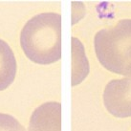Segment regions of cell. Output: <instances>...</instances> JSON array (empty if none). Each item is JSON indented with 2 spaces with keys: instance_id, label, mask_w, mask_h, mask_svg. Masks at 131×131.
<instances>
[{
  "instance_id": "obj_1",
  "label": "cell",
  "mask_w": 131,
  "mask_h": 131,
  "mask_svg": "<svg viewBox=\"0 0 131 131\" xmlns=\"http://www.w3.org/2000/svg\"><path fill=\"white\" fill-rule=\"evenodd\" d=\"M20 44L30 60L41 65L55 63L61 58V15L40 14L26 23L20 34Z\"/></svg>"
},
{
  "instance_id": "obj_2",
  "label": "cell",
  "mask_w": 131,
  "mask_h": 131,
  "mask_svg": "<svg viewBox=\"0 0 131 131\" xmlns=\"http://www.w3.org/2000/svg\"><path fill=\"white\" fill-rule=\"evenodd\" d=\"M94 46L100 63L108 71L125 77L131 73V19L99 31Z\"/></svg>"
},
{
  "instance_id": "obj_3",
  "label": "cell",
  "mask_w": 131,
  "mask_h": 131,
  "mask_svg": "<svg viewBox=\"0 0 131 131\" xmlns=\"http://www.w3.org/2000/svg\"><path fill=\"white\" fill-rule=\"evenodd\" d=\"M107 111L117 118L131 117V73L120 80H112L103 91Z\"/></svg>"
},
{
  "instance_id": "obj_4",
  "label": "cell",
  "mask_w": 131,
  "mask_h": 131,
  "mask_svg": "<svg viewBox=\"0 0 131 131\" xmlns=\"http://www.w3.org/2000/svg\"><path fill=\"white\" fill-rule=\"evenodd\" d=\"M29 131H61V104L49 102L38 106L31 116Z\"/></svg>"
},
{
  "instance_id": "obj_5",
  "label": "cell",
  "mask_w": 131,
  "mask_h": 131,
  "mask_svg": "<svg viewBox=\"0 0 131 131\" xmlns=\"http://www.w3.org/2000/svg\"><path fill=\"white\" fill-rule=\"evenodd\" d=\"M17 64L10 45L0 39V91L8 88L15 80Z\"/></svg>"
},
{
  "instance_id": "obj_6",
  "label": "cell",
  "mask_w": 131,
  "mask_h": 131,
  "mask_svg": "<svg viewBox=\"0 0 131 131\" xmlns=\"http://www.w3.org/2000/svg\"><path fill=\"white\" fill-rule=\"evenodd\" d=\"M89 72V64L84 47L76 37H72V86L80 84Z\"/></svg>"
},
{
  "instance_id": "obj_7",
  "label": "cell",
  "mask_w": 131,
  "mask_h": 131,
  "mask_svg": "<svg viewBox=\"0 0 131 131\" xmlns=\"http://www.w3.org/2000/svg\"><path fill=\"white\" fill-rule=\"evenodd\" d=\"M0 131H25V128L13 116L0 113Z\"/></svg>"
}]
</instances>
